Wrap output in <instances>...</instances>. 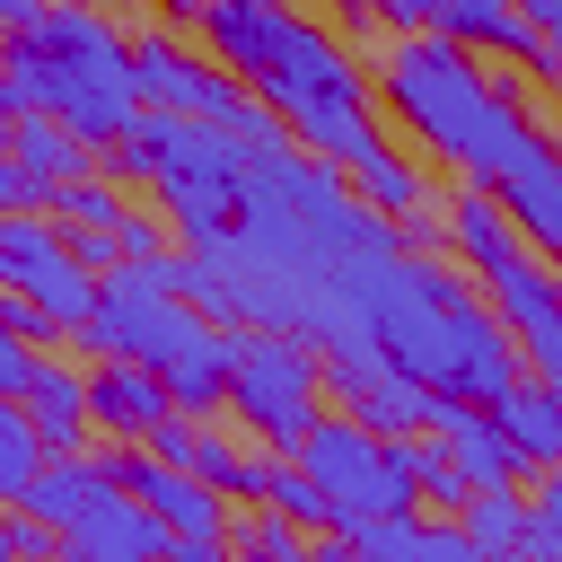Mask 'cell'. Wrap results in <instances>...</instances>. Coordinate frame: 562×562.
<instances>
[{"mask_svg":"<svg viewBox=\"0 0 562 562\" xmlns=\"http://www.w3.org/2000/svg\"><path fill=\"white\" fill-rule=\"evenodd\" d=\"M202 53H211L220 70H237L246 97L272 105L325 167L360 176L369 158L395 149L386 123H378V105H369V70H360V61L342 53V35L316 26L307 9H290V0L220 9V0H211V18H202Z\"/></svg>","mask_w":562,"mask_h":562,"instance_id":"obj_1","label":"cell"},{"mask_svg":"<svg viewBox=\"0 0 562 562\" xmlns=\"http://www.w3.org/2000/svg\"><path fill=\"white\" fill-rule=\"evenodd\" d=\"M369 342L404 378H422L430 395H448V404H501L527 378V360H518L509 325L492 316V299L457 263H439V255H404L369 290Z\"/></svg>","mask_w":562,"mask_h":562,"instance_id":"obj_2","label":"cell"},{"mask_svg":"<svg viewBox=\"0 0 562 562\" xmlns=\"http://www.w3.org/2000/svg\"><path fill=\"white\" fill-rule=\"evenodd\" d=\"M0 105L53 114L61 132H79L88 149H114L140 114V70H132V35L97 9V0H53L26 35H9V79Z\"/></svg>","mask_w":562,"mask_h":562,"instance_id":"obj_3","label":"cell"},{"mask_svg":"<svg viewBox=\"0 0 562 562\" xmlns=\"http://www.w3.org/2000/svg\"><path fill=\"white\" fill-rule=\"evenodd\" d=\"M97 167H105L114 184H132V176L158 184L176 237H184V246H211V237H228L237 211H246L255 149L228 140L220 123H184V114H149V105H140L132 132H123L114 149H97Z\"/></svg>","mask_w":562,"mask_h":562,"instance_id":"obj_4","label":"cell"},{"mask_svg":"<svg viewBox=\"0 0 562 562\" xmlns=\"http://www.w3.org/2000/svg\"><path fill=\"white\" fill-rule=\"evenodd\" d=\"M369 88H378L386 123L404 140H422V158H448V167H465L474 132H483V114L501 97V79L474 53H457L448 35H386Z\"/></svg>","mask_w":562,"mask_h":562,"instance_id":"obj_5","label":"cell"},{"mask_svg":"<svg viewBox=\"0 0 562 562\" xmlns=\"http://www.w3.org/2000/svg\"><path fill=\"white\" fill-rule=\"evenodd\" d=\"M237 334V325H228ZM228 413L263 457H299L307 430L325 422V351L299 334H237L228 360Z\"/></svg>","mask_w":562,"mask_h":562,"instance_id":"obj_6","label":"cell"},{"mask_svg":"<svg viewBox=\"0 0 562 562\" xmlns=\"http://www.w3.org/2000/svg\"><path fill=\"white\" fill-rule=\"evenodd\" d=\"M132 70H140V105L149 114H184V123H220L228 140L246 149H281V114L246 97L237 70H220L211 53H193L184 35L167 26H140L132 35Z\"/></svg>","mask_w":562,"mask_h":562,"instance_id":"obj_7","label":"cell"},{"mask_svg":"<svg viewBox=\"0 0 562 562\" xmlns=\"http://www.w3.org/2000/svg\"><path fill=\"white\" fill-rule=\"evenodd\" d=\"M202 334H211V316H202L184 290H167L149 263L105 272V281H97V316L79 325V342H88L97 360H132V369H158V378H167Z\"/></svg>","mask_w":562,"mask_h":562,"instance_id":"obj_8","label":"cell"},{"mask_svg":"<svg viewBox=\"0 0 562 562\" xmlns=\"http://www.w3.org/2000/svg\"><path fill=\"white\" fill-rule=\"evenodd\" d=\"M299 465H307V483L334 501V536H351V527H369V518H413V509H422L413 474L395 465V439L360 430L351 413H325V422L307 430Z\"/></svg>","mask_w":562,"mask_h":562,"instance_id":"obj_9","label":"cell"},{"mask_svg":"<svg viewBox=\"0 0 562 562\" xmlns=\"http://www.w3.org/2000/svg\"><path fill=\"white\" fill-rule=\"evenodd\" d=\"M0 281H9L18 299L53 307L70 334L97 316V272L70 263V237H61V220H44V211H0Z\"/></svg>","mask_w":562,"mask_h":562,"instance_id":"obj_10","label":"cell"},{"mask_svg":"<svg viewBox=\"0 0 562 562\" xmlns=\"http://www.w3.org/2000/svg\"><path fill=\"white\" fill-rule=\"evenodd\" d=\"M325 395H342V413L360 430H378V439H422L448 413V395H430L422 378H404L378 342L369 351H325Z\"/></svg>","mask_w":562,"mask_h":562,"instance_id":"obj_11","label":"cell"},{"mask_svg":"<svg viewBox=\"0 0 562 562\" xmlns=\"http://www.w3.org/2000/svg\"><path fill=\"white\" fill-rule=\"evenodd\" d=\"M492 202L509 211V228L527 237V255L536 263H553L562 272V140L536 123L509 158H501V176H492Z\"/></svg>","mask_w":562,"mask_h":562,"instance_id":"obj_12","label":"cell"},{"mask_svg":"<svg viewBox=\"0 0 562 562\" xmlns=\"http://www.w3.org/2000/svg\"><path fill=\"white\" fill-rule=\"evenodd\" d=\"M9 167H18V211H53L61 184L97 176V149H88L79 132H61L53 114H26V123L9 132Z\"/></svg>","mask_w":562,"mask_h":562,"instance_id":"obj_13","label":"cell"},{"mask_svg":"<svg viewBox=\"0 0 562 562\" xmlns=\"http://www.w3.org/2000/svg\"><path fill=\"white\" fill-rule=\"evenodd\" d=\"M167 413H176V395H167L158 369H132V360H97V369H88V422H97L105 439L140 448Z\"/></svg>","mask_w":562,"mask_h":562,"instance_id":"obj_14","label":"cell"},{"mask_svg":"<svg viewBox=\"0 0 562 562\" xmlns=\"http://www.w3.org/2000/svg\"><path fill=\"white\" fill-rule=\"evenodd\" d=\"M140 448H149L158 465H176V474H202V483H211V492H228V501L246 492V465H255V448H237L220 422H193V413H167Z\"/></svg>","mask_w":562,"mask_h":562,"instance_id":"obj_15","label":"cell"},{"mask_svg":"<svg viewBox=\"0 0 562 562\" xmlns=\"http://www.w3.org/2000/svg\"><path fill=\"white\" fill-rule=\"evenodd\" d=\"M430 439L457 457V474H465L474 492H501V483H518V474H527V457L509 448V430L492 422V404H448Z\"/></svg>","mask_w":562,"mask_h":562,"instance_id":"obj_16","label":"cell"},{"mask_svg":"<svg viewBox=\"0 0 562 562\" xmlns=\"http://www.w3.org/2000/svg\"><path fill=\"white\" fill-rule=\"evenodd\" d=\"M167 544H176V536H167V527H158L123 483H114V492L70 527V553H88V562H167Z\"/></svg>","mask_w":562,"mask_h":562,"instance_id":"obj_17","label":"cell"},{"mask_svg":"<svg viewBox=\"0 0 562 562\" xmlns=\"http://www.w3.org/2000/svg\"><path fill=\"white\" fill-rule=\"evenodd\" d=\"M483 299H492V316L509 325V342L527 351V342H544V334H562V272L553 263H536V255H518L509 272H492L483 281Z\"/></svg>","mask_w":562,"mask_h":562,"instance_id":"obj_18","label":"cell"},{"mask_svg":"<svg viewBox=\"0 0 562 562\" xmlns=\"http://www.w3.org/2000/svg\"><path fill=\"white\" fill-rule=\"evenodd\" d=\"M448 255H457L474 281H492V272H509V263L527 255V237L509 228V211H501L483 184H465V193L448 202Z\"/></svg>","mask_w":562,"mask_h":562,"instance_id":"obj_19","label":"cell"},{"mask_svg":"<svg viewBox=\"0 0 562 562\" xmlns=\"http://www.w3.org/2000/svg\"><path fill=\"white\" fill-rule=\"evenodd\" d=\"M26 422H35V439H44V457H88V378L79 369H61V360H44L35 369V386H26Z\"/></svg>","mask_w":562,"mask_h":562,"instance_id":"obj_20","label":"cell"},{"mask_svg":"<svg viewBox=\"0 0 562 562\" xmlns=\"http://www.w3.org/2000/svg\"><path fill=\"white\" fill-rule=\"evenodd\" d=\"M105 492H114V457H44V474L26 483V501H18V509H35L44 527H61V536H70Z\"/></svg>","mask_w":562,"mask_h":562,"instance_id":"obj_21","label":"cell"},{"mask_svg":"<svg viewBox=\"0 0 562 562\" xmlns=\"http://www.w3.org/2000/svg\"><path fill=\"white\" fill-rule=\"evenodd\" d=\"M439 35L457 53H492V61H527L536 53V26L518 18V0H439Z\"/></svg>","mask_w":562,"mask_h":562,"instance_id":"obj_22","label":"cell"},{"mask_svg":"<svg viewBox=\"0 0 562 562\" xmlns=\"http://www.w3.org/2000/svg\"><path fill=\"white\" fill-rule=\"evenodd\" d=\"M237 501H255V509H272V518H290V527H307V536H334V501L307 483V465L299 457H263L255 448V465H246V492Z\"/></svg>","mask_w":562,"mask_h":562,"instance_id":"obj_23","label":"cell"},{"mask_svg":"<svg viewBox=\"0 0 562 562\" xmlns=\"http://www.w3.org/2000/svg\"><path fill=\"white\" fill-rule=\"evenodd\" d=\"M492 422L509 430V448L527 457V474H544V465H562V395L544 386V378H518L501 404H492Z\"/></svg>","mask_w":562,"mask_h":562,"instance_id":"obj_24","label":"cell"},{"mask_svg":"<svg viewBox=\"0 0 562 562\" xmlns=\"http://www.w3.org/2000/svg\"><path fill=\"white\" fill-rule=\"evenodd\" d=\"M228 360H237V334L228 325H211L176 369H167V395H176V413H193V422H211L220 404H228Z\"/></svg>","mask_w":562,"mask_h":562,"instance_id":"obj_25","label":"cell"},{"mask_svg":"<svg viewBox=\"0 0 562 562\" xmlns=\"http://www.w3.org/2000/svg\"><path fill=\"white\" fill-rule=\"evenodd\" d=\"M457 527L501 562V553H527V536H536V501H527L518 483H501V492H474V501L457 509Z\"/></svg>","mask_w":562,"mask_h":562,"instance_id":"obj_26","label":"cell"},{"mask_svg":"<svg viewBox=\"0 0 562 562\" xmlns=\"http://www.w3.org/2000/svg\"><path fill=\"white\" fill-rule=\"evenodd\" d=\"M395 465H404V474H413V492H422L430 509H448V518H457V509L474 501V483L457 474V457H448V448H439L430 430H422V439H395Z\"/></svg>","mask_w":562,"mask_h":562,"instance_id":"obj_27","label":"cell"},{"mask_svg":"<svg viewBox=\"0 0 562 562\" xmlns=\"http://www.w3.org/2000/svg\"><path fill=\"white\" fill-rule=\"evenodd\" d=\"M351 193H360L369 211H386V220H413V211L430 202V184H422V167H413L404 149H386V158H369V167L351 176Z\"/></svg>","mask_w":562,"mask_h":562,"instance_id":"obj_28","label":"cell"},{"mask_svg":"<svg viewBox=\"0 0 562 562\" xmlns=\"http://www.w3.org/2000/svg\"><path fill=\"white\" fill-rule=\"evenodd\" d=\"M35 474H44V439H35L26 404H0V509H18Z\"/></svg>","mask_w":562,"mask_h":562,"instance_id":"obj_29","label":"cell"},{"mask_svg":"<svg viewBox=\"0 0 562 562\" xmlns=\"http://www.w3.org/2000/svg\"><path fill=\"white\" fill-rule=\"evenodd\" d=\"M53 220H61V228H123V220H132V193H123L114 176H79V184H61Z\"/></svg>","mask_w":562,"mask_h":562,"instance_id":"obj_30","label":"cell"},{"mask_svg":"<svg viewBox=\"0 0 562 562\" xmlns=\"http://www.w3.org/2000/svg\"><path fill=\"white\" fill-rule=\"evenodd\" d=\"M0 562H70V536L44 527L35 509H9L0 518Z\"/></svg>","mask_w":562,"mask_h":562,"instance_id":"obj_31","label":"cell"},{"mask_svg":"<svg viewBox=\"0 0 562 562\" xmlns=\"http://www.w3.org/2000/svg\"><path fill=\"white\" fill-rule=\"evenodd\" d=\"M527 501H536V536H527V553H536V562H562V465H544Z\"/></svg>","mask_w":562,"mask_h":562,"instance_id":"obj_32","label":"cell"},{"mask_svg":"<svg viewBox=\"0 0 562 562\" xmlns=\"http://www.w3.org/2000/svg\"><path fill=\"white\" fill-rule=\"evenodd\" d=\"M404 562H492V553H483L457 518H422V536H413V553H404Z\"/></svg>","mask_w":562,"mask_h":562,"instance_id":"obj_33","label":"cell"},{"mask_svg":"<svg viewBox=\"0 0 562 562\" xmlns=\"http://www.w3.org/2000/svg\"><path fill=\"white\" fill-rule=\"evenodd\" d=\"M35 369H44V351H35V342H18V334H0V404H26Z\"/></svg>","mask_w":562,"mask_h":562,"instance_id":"obj_34","label":"cell"},{"mask_svg":"<svg viewBox=\"0 0 562 562\" xmlns=\"http://www.w3.org/2000/svg\"><path fill=\"white\" fill-rule=\"evenodd\" d=\"M369 18L386 35H439V0H369Z\"/></svg>","mask_w":562,"mask_h":562,"instance_id":"obj_35","label":"cell"},{"mask_svg":"<svg viewBox=\"0 0 562 562\" xmlns=\"http://www.w3.org/2000/svg\"><path fill=\"white\" fill-rule=\"evenodd\" d=\"M158 255H167V228H158L149 211H132V220H123V263H158Z\"/></svg>","mask_w":562,"mask_h":562,"instance_id":"obj_36","label":"cell"},{"mask_svg":"<svg viewBox=\"0 0 562 562\" xmlns=\"http://www.w3.org/2000/svg\"><path fill=\"white\" fill-rule=\"evenodd\" d=\"M527 70H536V79H544V97L562 105V26H544V35H536V53H527Z\"/></svg>","mask_w":562,"mask_h":562,"instance_id":"obj_37","label":"cell"},{"mask_svg":"<svg viewBox=\"0 0 562 562\" xmlns=\"http://www.w3.org/2000/svg\"><path fill=\"white\" fill-rule=\"evenodd\" d=\"M518 360H527V378H544V386L562 395V334H544V342H527Z\"/></svg>","mask_w":562,"mask_h":562,"instance_id":"obj_38","label":"cell"},{"mask_svg":"<svg viewBox=\"0 0 562 562\" xmlns=\"http://www.w3.org/2000/svg\"><path fill=\"white\" fill-rule=\"evenodd\" d=\"M167 562H228V536H176Z\"/></svg>","mask_w":562,"mask_h":562,"instance_id":"obj_39","label":"cell"},{"mask_svg":"<svg viewBox=\"0 0 562 562\" xmlns=\"http://www.w3.org/2000/svg\"><path fill=\"white\" fill-rule=\"evenodd\" d=\"M9 132H18V114L0 105V211H18V167H9Z\"/></svg>","mask_w":562,"mask_h":562,"instance_id":"obj_40","label":"cell"},{"mask_svg":"<svg viewBox=\"0 0 562 562\" xmlns=\"http://www.w3.org/2000/svg\"><path fill=\"white\" fill-rule=\"evenodd\" d=\"M44 9H53V0H0V35H26Z\"/></svg>","mask_w":562,"mask_h":562,"instance_id":"obj_41","label":"cell"},{"mask_svg":"<svg viewBox=\"0 0 562 562\" xmlns=\"http://www.w3.org/2000/svg\"><path fill=\"white\" fill-rule=\"evenodd\" d=\"M518 18H527V26L544 35V26H562V0H518Z\"/></svg>","mask_w":562,"mask_h":562,"instance_id":"obj_42","label":"cell"},{"mask_svg":"<svg viewBox=\"0 0 562 562\" xmlns=\"http://www.w3.org/2000/svg\"><path fill=\"white\" fill-rule=\"evenodd\" d=\"M220 9H263V0H220Z\"/></svg>","mask_w":562,"mask_h":562,"instance_id":"obj_43","label":"cell"},{"mask_svg":"<svg viewBox=\"0 0 562 562\" xmlns=\"http://www.w3.org/2000/svg\"><path fill=\"white\" fill-rule=\"evenodd\" d=\"M501 562H536V553H501Z\"/></svg>","mask_w":562,"mask_h":562,"instance_id":"obj_44","label":"cell"},{"mask_svg":"<svg viewBox=\"0 0 562 562\" xmlns=\"http://www.w3.org/2000/svg\"><path fill=\"white\" fill-rule=\"evenodd\" d=\"M334 9H369V0H334Z\"/></svg>","mask_w":562,"mask_h":562,"instance_id":"obj_45","label":"cell"},{"mask_svg":"<svg viewBox=\"0 0 562 562\" xmlns=\"http://www.w3.org/2000/svg\"><path fill=\"white\" fill-rule=\"evenodd\" d=\"M0 518H9V509H0Z\"/></svg>","mask_w":562,"mask_h":562,"instance_id":"obj_46","label":"cell"}]
</instances>
